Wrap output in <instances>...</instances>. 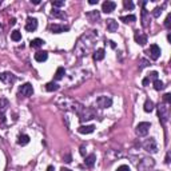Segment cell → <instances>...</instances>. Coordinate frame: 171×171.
Wrapping results in <instances>:
<instances>
[{
	"label": "cell",
	"mask_w": 171,
	"mask_h": 171,
	"mask_svg": "<svg viewBox=\"0 0 171 171\" xmlns=\"http://www.w3.org/2000/svg\"><path fill=\"white\" fill-rule=\"evenodd\" d=\"M96 38H98V34H95V31H91L90 34H84L83 36H80L75 46V54L78 56L88 55V52L92 50Z\"/></svg>",
	"instance_id": "1"
},
{
	"label": "cell",
	"mask_w": 171,
	"mask_h": 171,
	"mask_svg": "<svg viewBox=\"0 0 171 171\" xmlns=\"http://www.w3.org/2000/svg\"><path fill=\"white\" fill-rule=\"evenodd\" d=\"M95 111H94L92 108H88V107H83L82 108V111H80L78 114V116H79V120L80 122H87V120H91L95 118Z\"/></svg>",
	"instance_id": "2"
},
{
	"label": "cell",
	"mask_w": 171,
	"mask_h": 171,
	"mask_svg": "<svg viewBox=\"0 0 171 171\" xmlns=\"http://www.w3.org/2000/svg\"><path fill=\"white\" fill-rule=\"evenodd\" d=\"M32 94H34V87H32V84L31 83H24V84L20 86V88L18 91V96L28 98V96H31Z\"/></svg>",
	"instance_id": "3"
},
{
	"label": "cell",
	"mask_w": 171,
	"mask_h": 171,
	"mask_svg": "<svg viewBox=\"0 0 171 171\" xmlns=\"http://www.w3.org/2000/svg\"><path fill=\"white\" fill-rule=\"evenodd\" d=\"M158 116H159V120L162 123H166L169 120V107L166 104H159L158 106Z\"/></svg>",
	"instance_id": "4"
},
{
	"label": "cell",
	"mask_w": 171,
	"mask_h": 171,
	"mask_svg": "<svg viewBox=\"0 0 171 171\" xmlns=\"http://www.w3.org/2000/svg\"><path fill=\"white\" fill-rule=\"evenodd\" d=\"M150 128H151V123H148V122H142L136 126V135L139 136H146L150 131Z\"/></svg>",
	"instance_id": "5"
},
{
	"label": "cell",
	"mask_w": 171,
	"mask_h": 171,
	"mask_svg": "<svg viewBox=\"0 0 171 171\" xmlns=\"http://www.w3.org/2000/svg\"><path fill=\"white\" fill-rule=\"evenodd\" d=\"M143 148L146 150V151H148V152H156L158 151V146H156V142L154 138H148V139H146L143 142Z\"/></svg>",
	"instance_id": "6"
},
{
	"label": "cell",
	"mask_w": 171,
	"mask_h": 171,
	"mask_svg": "<svg viewBox=\"0 0 171 171\" xmlns=\"http://www.w3.org/2000/svg\"><path fill=\"white\" fill-rule=\"evenodd\" d=\"M112 104V99L110 96H99L96 99V106L99 108H108Z\"/></svg>",
	"instance_id": "7"
},
{
	"label": "cell",
	"mask_w": 171,
	"mask_h": 171,
	"mask_svg": "<svg viewBox=\"0 0 171 171\" xmlns=\"http://www.w3.org/2000/svg\"><path fill=\"white\" fill-rule=\"evenodd\" d=\"M147 54H148V56L151 58L152 60H158L161 58V48H159V46L158 44H151L150 46V48H148V51H147Z\"/></svg>",
	"instance_id": "8"
},
{
	"label": "cell",
	"mask_w": 171,
	"mask_h": 171,
	"mask_svg": "<svg viewBox=\"0 0 171 171\" xmlns=\"http://www.w3.org/2000/svg\"><path fill=\"white\" fill-rule=\"evenodd\" d=\"M0 82H3L4 84H12L16 82V76L11 72H3L0 74Z\"/></svg>",
	"instance_id": "9"
},
{
	"label": "cell",
	"mask_w": 171,
	"mask_h": 171,
	"mask_svg": "<svg viewBox=\"0 0 171 171\" xmlns=\"http://www.w3.org/2000/svg\"><path fill=\"white\" fill-rule=\"evenodd\" d=\"M70 30L68 26H63V24H51L50 26V31L52 34H62V32H67Z\"/></svg>",
	"instance_id": "10"
},
{
	"label": "cell",
	"mask_w": 171,
	"mask_h": 171,
	"mask_svg": "<svg viewBox=\"0 0 171 171\" xmlns=\"http://www.w3.org/2000/svg\"><path fill=\"white\" fill-rule=\"evenodd\" d=\"M134 39H135V42L138 44H140V46H144V44L147 43V35L143 34V32H139V31H135Z\"/></svg>",
	"instance_id": "11"
},
{
	"label": "cell",
	"mask_w": 171,
	"mask_h": 171,
	"mask_svg": "<svg viewBox=\"0 0 171 171\" xmlns=\"http://www.w3.org/2000/svg\"><path fill=\"white\" fill-rule=\"evenodd\" d=\"M36 28H38V20L35 18H28L27 23H26V30L28 32H34Z\"/></svg>",
	"instance_id": "12"
},
{
	"label": "cell",
	"mask_w": 171,
	"mask_h": 171,
	"mask_svg": "<svg viewBox=\"0 0 171 171\" xmlns=\"http://www.w3.org/2000/svg\"><path fill=\"white\" fill-rule=\"evenodd\" d=\"M116 4L114 2H110V0H107V2H104L103 4H102V11L104 12V14H111V12L115 10Z\"/></svg>",
	"instance_id": "13"
},
{
	"label": "cell",
	"mask_w": 171,
	"mask_h": 171,
	"mask_svg": "<svg viewBox=\"0 0 171 171\" xmlns=\"http://www.w3.org/2000/svg\"><path fill=\"white\" fill-rule=\"evenodd\" d=\"M158 75H159V74H158L156 71L150 72V74H148V75L143 79V82H142V84H143V86H148L151 82H154V80H156V79H158Z\"/></svg>",
	"instance_id": "14"
},
{
	"label": "cell",
	"mask_w": 171,
	"mask_h": 171,
	"mask_svg": "<svg viewBox=\"0 0 171 171\" xmlns=\"http://www.w3.org/2000/svg\"><path fill=\"white\" fill-rule=\"evenodd\" d=\"M95 162H96V155H95V154H90V155L86 156L84 165H86V167H90V169H91L92 166L95 165Z\"/></svg>",
	"instance_id": "15"
},
{
	"label": "cell",
	"mask_w": 171,
	"mask_h": 171,
	"mask_svg": "<svg viewBox=\"0 0 171 171\" xmlns=\"http://www.w3.org/2000/svg\"><path fill=\"white\" fill-rule=\"evenodd\" d=\"M47 58H48V52H46V51H38L35 54V60H36V62H39V63L46 62Z\"/></svg>",
	"instance_id": "16"
},
{
	"label": "cell",
	"mask_w": 171,
	"mask_h": 171,
	"mask_svg": "<svg viewBox=\"0 0 171 171\" xmlns=\"http://www.w3.org/2000/svg\"><path fill=\"white\" fill-rule=\"evenodd\" d=\"M106 26H107V31L108 32L118 31V22H115L114 19H108L107 22H106Z\"/></svg>",
	"instance_id": "17"
},
{
	"label": "cell",
	"mask_w": 171,
	"mask_h": 171,
	"mask_svg": "<svg viewBox=\"0 0 171 171\" xmlns=\"http://www.w3.org/2000/svg\"><path fill=\"white\" fill-rule=\"evenodd\" d=\"M95 131V126L90 124V126H80L78 128V132L79 134H92Z\"/></svg>",
	"instance_id": "18"
},
{
	"label": "cell",
	"mask_w": 171,
	"mask_h": 171,
	"mask_svg": "<svg viewBox=\"0 0 171 171\" xmlns=\"http://www.w3.org/2000/svg\"><path fill=\"white\" fill-rule=\"evenodd\" d=\"M94 60L95 62H100V60H103L104 59V56H106V52H104V50L103 48H98V50L94 52Z\"/></svg>",
	"instance_id": "19"
},
{
	"label": "cell",
	"mask_w": 171,
	"mask_h": 171,
	"mask_svg": "<svg viewBox=\"0 0 171 171\" xmlns=\"http://www.w3.org/2000/svg\"><path fill=\"white\" fill-rule=\"evenodd\" d=\"M8 106H10V102H8L6 98H0V114L6 112V110L8 108Z\"/></svg>",
	"instance_id": "20"
},
{
	"label": "cell",
	"mask_w": 171,
	"mask_h": 171,
	"mask_svg": "<svg viewBox=\"0 0 171 171\" xmlns=\"http://www.w3.org/2000/svg\"><path fill=\"white\" fill-rule=\"evenodd\" d=\"M28 143H30V136L26 135V134H23V135H20V136L18 138V144H20V146H26V144H28Z\"/></svg>",
	"instance_id": "21"
},
{
	"label": "cell",
	"mask_w": 171,
	"mask_h": 171,
	"mask_svg": "<svg viewBox=\"0 0 171 171\" xmlns=\"http://www.w3.org/2000/svg\"><path fill=\"white\" fill-rule=\"evenodd\" d=\"M64 75H66V70H64L63 67H59L58 70H56V72H55L54 79H55V80H60V79L64 78Z\"/></svg>",
	"instance_id": "22"
},
{
	"label": "cell",
	"mask_w": 171,
	"mask_h": 171,
	"mask_svg": "<svg viewBox=\"0 0 171 171\" xmlns=\"http://www.w3.org/2000/svg\"><path fill=\"white\" fill-rule=\"evenodd\" d=\"M86 16L90 19V22H96V20H99V12L98 11H92V12H87Z\"/></svg>",
	"instance_id": "23"
},
{
	"label": "cell",
	"mask_w": 171,
	"mask_h": 171,
	"mask_svg": "<svg viewBox=\"0 0 171 171\" xmlns=\"http://www.w3.org/2000/svg\"><path fill=\"white\" fill-rule=\"evenodd\" d=\"M44 44V40L43 39H34V40H31L30 42V46L32 47V48H39V47H42Z\"/></svg>",
	"instance_id": "24"
},
{
	"label": "cell",
	"mask_w": 171,
	"mask_h": 171,
	"mask_svg": "<svg viewBox=\"0 0 171 171\" xmlns=\"http://www.w3.org/2000/svg\"><path fill=\"white\" fill-rule=\"evenodd\" d=\"M51 16L54 18H59V19H66V14L60 10H52L51 11Z\"/></svg>",
	"instance_id": "25"
},
{
	"label": "cell",
	"mask_w": 171,
	"mask_h": 171,
	"mask_svg": "<svg viewBox=\"0 0 171 171\" xmlns=\"http://www.w3.org/2000/svg\"><path fill=\"white\" fill-rule=\"evenodd\" d=\"M143 108H144V111H146V112H151L152 110H154V102H152V100H150V99H147V100L144 102Z\"/></svg>",
	"instance_id": "26"
},
{
	"label": "cell",
	"mask_w": 171,
	"mask_h": 171,
	"mask_svg": "<svg viewBox=\"0 0 171 171\" xmlns=\"http://www.w3.org/2000/svg\"><path fill=\"white\" fill-rule=\"evenodd\" d=\"M120 20L123 23H126V24H128V23H134L136 20V18L134 15H127V16H120Z\"/></svg>",
	"instance_id": "27"
},
{
	"label": "cell",
	"mask_w": 171,
	"mask_h": 171,
	"mask_svg": "<svg viewBox=\"0 0 171 171\" xmlns=\"http://www.w3.org/2000/svg\"><path fill=\"white\" fill-rule=\"evenodd\" d=\"M46 90H47L48 92L58 91V90H59V86L56 84L55 82H50V83H47V84H46Z\"/></svg>",
	"instance_id": "28"
},
{
	"label": "cell",
	"mask_w": 171,
	"mask_h": 171,
	"mask_svg": "<svg viewBox=\"0 0 171 171\" xmlns=\"http://www.w3.org/2000/svg\"><path fill=\"white\" fill-rule=\"evenodd\" d=\"M11 39L14 40V42H19V40H22V34H20L18 30L12 31L11 32Z\"/></svg>",
	"instance_id": "29"
},
{
	"label": "cell",
	"mask_w": 171,
	"mask_h": 171,
	"mask_svg": "<svg viewBox=\"0 0 171 171\" xmlns=\"http://www.w3.org/2000/svg\"><path fill=\"white\" fill-rule=\"evenodd\" d=\"M154 88H155L156 91H161V90H163V88H165L163 82H162V80H159V79L154 80Z\"/></svg>",
	"instance_id": "30"
},
{
	"label": "cell",
	"mask_w": 171,
	"mask_h": 171,
	"mask_svg": "<svg viewBox=\"0 0 171 171\" xmlns=\"http://www.w3.org/2000/svg\"><path fill=\"white\" fill-rule=\"evenodd\" d=\"M146 16H147V11H146V10H143V11H142V22H143V23H142V24H143V27H148V20H147V18H146Z\"/></svg>",
	"instance_id": "31"
},
{
	"label": "cell",
	"mask_w": 171,
	"mask_h": 171,
	"mask_svg": "<svg viewBox=\"0 0 171 171\" xmlns=\"http://www.w3.org/2000/svg\"><path fill=\"white\" fill-rule=\"evenodd\" d=\"M163 8L165 7H156L155 10L152 11V16H154V18H159L161 14H162V11H163Z\"/></svg>",
	"instance_id": "32"
},
{
	"label": "cell",
	"mask_w": 171,
	"mask_h": 171,
	"mask_svg": "<svg viewBox=\"0 0 171 171\" xmlns=\"http://www.w3.org/2000/svg\"><path fill=\"white\" fill-rule=\"evenodd\" d=\"M123 6H124L126 10H134V3L130 2V0H124V2H123Z\"/></svg>",
	"instance_id": "33"
},
{
	"label": "cell",
	"mask_w": 171,
	"mask_h": 171,
	"mask_svg": "<svg viewBox=\"0 0 171 171\" xmlns=\"http://www.w3.org/2000/svg\"><path fill=\"white\" fill-rule=\"evenodd\" d=\"M51 4H52V7H63L64 6V2L63 0H55V2H51Z\"/></svg>",
	"instance_id": "34"
},
{
	"label": "cell",
	"mask_w": 171,
	"mask_h": 171,
	"mask_svg": "<svg viewBox=\"0 0 171 171\" xmlns=\"http://www.w3.org/2000/svg\"><path fill=\"white\" fill-rule=\"evenodd\" d=\"M115 171H130V167L127 165H122V166H119V167H118Z\"/></svg>",
	"instance_id": "35"
},
{
	"label": "cell",
	"mask_w": 171,
	"mask_h": 171,
	"mask_svg": "<svg viewBox=\"0 0 171 171\" xmlns=\"http://www.w3.org/2000/svg\"><path fill=\"white\" fill-rule=\"evenodd\" d=\"M139 63H140L139 70H142L143 67H147V66H148V62H147V60H144V59H140V60H139Z\"/></svg>",
	"instance_id": "36"
},
{
	"label": "cell",
	"mask_w": 171,
	"mask_h": 171,
	"mask_svg": "<svg viewBox=\"0 0 171 171\" xmlns=\"http://www.w3.org/2000/svg\"><path fill=\"white\" fill-rule=\"evenodd\" d=\"M64 162H66V163H71V161H72V158H71V155L70 154H66V155H64Z\"/></svg>",
	"instance_id": "37"
},
{
	"label": "cell",
	"mask_w": 171,
	"mask_h": 171,
	"mask_svg": "<svg viewBox=\"0 0 171 171\" xmlns=\"http://www.w3.org/2000/svg\"><path fill=\"white\" fill-rule=\"evenodd\" d=\"M163 100L166 102V103H170V102H171V95H170V94H165V95H163Z\"/></svg>",
	"instance_id": "38"
},
{
	"label": "cell",
	"mask_w": 171,
	"mask_h": 171,
	"mask_svg": "<svg viewBox=\"0 0 171 171\" xmlns=\"http://www.w3.org/2000/svg\"><path fill=\"white\" fill-rule=\"evenodd\" d=\"M170 19H171V15H167V18L165 20V27L166 28H170Z\"/></svg>",
	"instance_id": "39"
},
{
	"label": "cell",
	"mask_w": 171,
	"mask_h": 171,
	"mask_svg": "<svg viewBox=\"0 0 171 171\" xmlns=\"http://www.w3.org/2000/svg\"><path fill=\"white\" fill-rule=\"evenodd\" d=\"M86 152H87V151H86V147H84V146H82V147H80V155L86 156Z\"/></svg>",
	"instance_id": "40"
},
{
	"label": "cell",
	"mask_w": 171,
	"mask_h": 171,
	"mask_svg": "<svg viewBox=\"0 0 171 171\" xmlns=\"http://www.w3.org/2000/svg\"><path fill=\"white\" fill-rule=\"evenodd\" d=\"M166 163H170V154H167V155H166Z\"/></svg>",
	"instance_id": "41"
},
{
	"label": "cell",
	"mask_w": 171,
	"mask_h": 171,
	"mask_svg": "<svg viewBox=\"0 0 171 171\" xmlns=\"http://www.w3.org/2000/svg\"><path fill=\"white\" fill-rule=\"evenodd\" d=\"M15 23H16V19H14V18H12V19L10 20V24H11V26H14Z\"/></svg>",
	"instance_id": "42"
},
{
	"label": "cell",
	"mask_w": 171,
	"mask_h": 171,
	"mask_svg": "<svg viewBox=\"0 0 171 171\" xmlns=\"http://www.w3.org/2000/svg\"><path fill=\"white\" fill-rule=\"evenodd\" d=\"M90 4H91V6H94V4H96L98 3V0H90V2H88Z\"/></svg>",
	"instance_id": "43"
},
{
	"label": "cell",
	"mask_w": 171,
	"mask_h": 171,
	"mask_svg": "<svg viewBox=\"0 0 171 171\" xmlns=\"http://www.w3.org/2000/svg\"><path fill=\"white\" fill-rule=\"evenodd\" d=\"M47 171H55V169H54V166H48V169H47Z\"/></svg>",
	"instance_id": "44"
},
{
	"label": "cell",
	"mask_w": 171,
	"mask_h": 171,
	"mask_svg": "<svg viewBox=\"0 0 171 171\" xmlns=\"http://www.w3.org/2000/svg\"><path fill=\"white\" fill-rule=\"evenodd\" d=\"M31 3H32V4H40L39 0H31Z\"/></svg>",
	"instance_id": "45"
},
{
	"label": "cell",
	"mask_w": 171,
	"mask_h": 171,
	"mask_svg": "<svg viewBox=\"0 0 171 171\" xmlns=\"http://www.w3.org/2000/svg\"><path fill=\"white\" fill-rule=\"evenodd\" d=\"M108 43H110V46H111L112 48H115V44H114V42H111V40H110V42H108Z\"/></svg>",
	"instance_id": "46"
},
{
	"label": "cell",
	"mask_w": 171,
	"mask_h": 171,
	"mask_svg": "<svg viewBox=\"0 0 171 171\" xmlns=\"http://www.w3.org/2000/svg\"><path fill=\"white\" fill-rule=\"evenodd\" d=\"M60 171H72V170H70V169H66V167H62V170Z\"/></svg>",
	"instance_id": "47"
},
{
	"label": "cell",
	"mask_w": 171,
	"mask_h": 171,
	"mask_svg": "<svg viewBox=\"0 0 171 171\" xmlns=\"http://www.w3.org/2000/svg\"><path fill=\"white\" fill-rule=\"evenodd\" d=\"M2 3H3V2H2V0H0V6H2Z\"/></svg>",
	"instance_id": "48"
}]
</instances>
